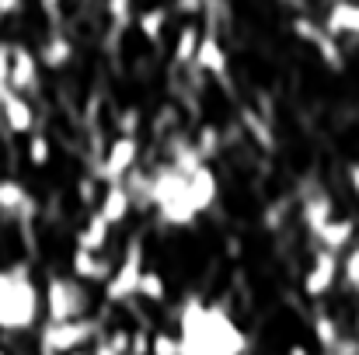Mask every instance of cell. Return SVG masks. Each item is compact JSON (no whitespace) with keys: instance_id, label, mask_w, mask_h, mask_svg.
Instances as JSON below:
<instances>
[{"instance_id":"836d02e7","label":"cell","mask_w":359,"mask_h":355,"mask_svg":"<svg viewBox=\"0 0 359 355\" xmlns=\"http://www.w3.org/2000/svg\"><path fill=\"white\" fill-rule=\"evenodd\" d=\"M206 4H210V0H175L171 11H175V14H185V18H199V14L206 11Z\"/></svg>"},{"instance_id":"ffe728a7","label":"cell","mask_w":359,"mask_h":355,"mask_svg":"<svg viewBox=\"0 0 359 355\" xmlns=\"http://www.w3.org/2000/svg\"><path fill=\"white\" fill-rule=\"evenodd\" d=\"M109 237H112V227L105 223V216L98 209H91L88 223L77 230V247H84V251H105L109 247Z\"/></svg>"},{"instance_id":"7a4b0ae2","label":"cell","mask_w":359,"mask_h":355,"mask_svg":"<svg viewBox=\"0 0 359 355\" xmlns=\"http://www.w3.org/2000/svg\"><path fill=\"white\" fill-rule=\"evenodd\" d=\"M248 338L224 303L185 296L178 310V355H244Z\"/></svg>"},{"instance_id":"e0dca14e","label":"cell","mask_w":359,"mask_h":355,"mask_svg":"<svg viewBox=\"0 0 359 355\" xmlns=\"http://www.w3.org/2000/svg\"><path fill=\"white\" fill-rule=\"evenodd\" d=\"M332 216H335V202H332L328 192H311V195L300 199V223H304V230L311 237L318 234Z\"/></svg>"},{"instance_id":"d6a6232c","label":"cell","mask_w":359,"mask_h":355,"mask_svg":"<svg viewBox=\"0 0 359 355\" xmlns=\"http://www.w3.org/2000/svg\"><path fill=\"white\" fill-rule=\"evenodd\" d=\"M150 355H178V335H171V331H154V335H150Z\"/></svg>"},{"instance_id":"603a6c76","label":"cell","mask_w":359,"mask_h":355,"mask_svg":"<svg viewBox=\"0 0 359 355\" xmlns=\"http://www.w3.org/2000/svg\"><path fill=\"white\" fill-rule=\"evenodd\" d=\"M136 300H143V303H164V300H168V282H164V275L154 272V268H143L140 286H136Z\"/></svg>"},{"instance_id":"7c38bea8","label":"cell","mask_w":359,"mask_h":355,"mask_svg":"<svg viewBox=\"0 0 359 355\" xmlns=\"http://www.w3.org/2000/svg\"><path fill=\"white\" fill-rule=\"evenodd\" d=\"M321 25L332 39H359V0H332Z\"/></svg>"},{"instance_id":"ba28073f","label":"cell","mask_w":359,"mask_h":355,"mask_svg":"<svg viewBox=\"0 0 359 355\" xmlns=\"http://www.w3.org/2000/svg\"><path fill=\"white\" fill-rule=\"evenodd\" d=\"M339 275H342V261H339V254L318 247L314 258H311V268H307L304 279H300V289H304V296L321 300V296H328V293L335 289Z\"/></svg>"},{"instance_id":"f6af8a7d","label":"cell","mask_w":359,"mask_h":355,"mask_svg":"<svg viewBox=\"0 0 359 355\" xmlns=\"http://www.w3.org/2000/svg\"><path fill=\"white\" fill-rule=\"evenodd\" d=\"M0 355H4V349H0Z\"/></svg>"},{"instance_id":"83f0119b","label":"cell","mask_w":359,"mask_h":355,"mask_svg":"<svg viewBox=\"0 0 359 355\" xmlns=\"http://www.w3.org/2000/svg\"><path fill=\"white\" fill-rule=\"evenodd\" d=\"M290 28H293V35H297L300 42H307V46H314V42H318V35L325 32V25H321V21H314L311 14H293Z\"/></svg>"},{"instance_id":"f546056e","label":"cell","mask_w":359,"mask_h":355,"mask_svg":"<svg viewBox=\"0 0 359 355\" xmlns=\"http://www.w3.org/2000/svg\"><path fill=\"white\" fill-rule=\"evenodd\" d=\"M77 199H81V206L95 209L98 199H102V181H98L95 174H84V178L77 181Z\"/></svg>"},{"instance_id":"4316f807","label":"cell","mask_w":359,"mask_h":355,"mask_svg":"<svg viewBox=\"0 0 359 355\" xmlns=\"http://www.w3.org/2000/svg\"><path fill=\"white\" fill-rule=\"evenodd\" d=\"M241 122H244V129L255 136V143H258L262 150H272V146H276V143H272V129L255 116V109H244V112H241Z\"/></svg>"},{"instance_id":"4fadbf2b","label":"cell","mask_w":359,"mask_h":355,"mask_svg":"<svg viewBox=\"0 0 359 355\" xmlns=\"http://www.w3.org/2000/svg\"><path fill=\"white\" fill-rule=\"evenodd\" d=\"M0 213L14 216L21 223H28L35 216V199L28 195V188L18 178H0Z\"/></svg>"},{"instance_id":"f35d334b","label":"cell","mask_w":359,"mask_h":355,"mask_svg":"<svg viewBox=\"0 0 359 355\" xmlns=\"http://www.w3.org/2000/svg\"><path fill=\"white\" fill-rule=\"evenodd\" d=\"M21 11H25V0H0V21L4 18H14Z\"/></svg>"},{"instance_id":"484cf974","label":"cell","mask_w":359,"mask_h":355,"mask_svg":"<svg viewBox=\"0 0 359 355\" xmlns=\"http://www.w3.org/2000/svg\"><path fill=\"white\" fill-rule=\"evenodd\" d=\"M53 160V143L46 132H28V164L32 167H46Z\"/></svg>"},{"instance_id":"b9f144b4","label":"cell","mask_w":359,"mask_h":355,"mask_svg":"<svg viewBox=\"0 0 359 355\" xmlns=\"http://www.w3.org/2000/svg\"><path fill=\"white\" fill-rule=\"evenodd\" d=\"M39 4H42V11H46L49 18H56V14H60V7H63V0H39Z\"/></svg>"},{"instance_id":"44dd1931","label":"cell","mask_w":359,"mask_h":355,"mask_svg":"<svg viewBox=\"0 0 359 355\" xmlns=\"http://www.w3.org/2000/svg\"><path fill=\"white\" fill-rule=\"evenodd\" d=\"M199 42H203V28H199L196 21H185V25L178 28V39H175V49H171L175 63H178V67H189V63H196Z\"/></svg>"},{"instance_id":"ee69618b","label":"cell","mask_w":359,"mask_h":355,"mask_svg":"<svg viewBox=\"0 0 359 355\" xmlns=\"http://www.w3.org/2000/svg\"><path fill=\"white\" fill-rule=\"evenodd\" d=\"M286 355H311V352H307L304 345H290V349H286Z\"/></svg>"},{"instance_id":"d6986e66","label":"cell","mask_w":359,"mask_h":355,"mask_svg":"<svg viewBox=\"0 0 359 355\" xmlns=\"http://www.w3.org/2000/svg\"><path fill=\"white\" fill-rule=\"evenodd\" d=\"M168 18H171V7H161V4H154V7H143V11L133 18V25H136V32H140V35H143L150 46H161V42H164Z\"/></svg>"},{"instance_id":"60d3db41","label":"cell","mask_w":359,"mask_h":355,"mask_svg":"<svg viewBox=\"0 0 359 355\" xmlns=\"http://www.w3.org/2000/svg\"><path fill=\"white\" fill-rule=\"evenodd\" d=\"M91 355H119V352H116V349H112V345L105 342V335H102V338L95 342V349H91Z\"/></svg>"},{"instance_id":"e575fe53","label":"cell","mask_w":359,"mask_h":355,"mask_svg":"<svg viewBox=\"0 0 359 355\" xmlns=\"http://www.w3.org/2000/svg\"><path fill=\"white\" fill-rule=\"evenodd\" d=\"M129 355H150V335L147 331H133L129 335Z\"/></svg>"},{"instance_id":"ac0fdd59","label":"cell","mask_w":359,"mask_h":355,"mask_svg":"<svg viewBox=\"0 0 359 355\" xmlns=\"http://www.w3.org/2000/svg\"><path fill=\"white\" fill-rule=\"evenodd\" d=\"M39 67H46V70H63L70 60H74V42H70V35L67 32H49L46 35V42L39 46Z\"/></svg>"},{"instance_id":"1f68e13d","label":"cell","mask_w":359,"mask_h":355,"mask_svg":"<svg viewBox=\"0 0 359 355\" xmlns=\"http://www.w3.org/2000/svg\"><path fill=\"white\" fill-rule=\"evenodd\" d=\"M133 4L136 0H105V14H109V21L116 28H126L133 21Z\"/></svg>"},{"instance_id":"52a82bcc","label":"cell","mask_w":359,"mask_h":355,"mask_svg":"<svg viewBox=\"0 0 359 355\" xmlns=\"http://www.w3.org/2000/svg\"><path fill=\"white\" fill-rule=\"evenodd\" d=\"M133 167H140V136H116L105 146V153H102V160L95 164L91 174L102 185H116V181H126V174Z\"/></svg>"},{"instance_id":"5b68a950","label":"cell","mask_w":359,"mask_h":355,"mask_svg":"<svg viewBox=\"0 0 359 355\" xmlns=\"http://www.w3.org/2000/svg\"><path fill=\"white\" fill-rule=\"evenodd\" d=\"M42 310H46V321L88 317V310H91L88 286L81 279H74V275H49L46 293H42Z\"/></svg>"},{"instance_id":"30bf717a","label":"cell","mask_w":359,"mask_h":355,"mask_svg":"<svg viewBox=\"0 0 359 355\" xmlns=\"http://www.w3.org/2000/svg\"><path fill=\"white\" fill-rule=\"evenodd\" d=\"M196 70H203L206 77H217V81H227L231 74V56L224 49V42L213 35V32H203V42H199V53H196Z\"/></svg>"},{"instance_id":"f1b7e54d","label":"cell","mask_w":359,"mask_h":355,"mask_svg":"<svg viewBox=\"0 0 359 355\" xmlns=\"http://www.w3.org/2000/svg\"><path fill=\"white\" fill-rule=\"evenodd\" d=\"M116 129H119V136H140V129H143V112H140V105H126L116 112Z\"/></svg>"},{"instance_id":"8fae6325","label":"cell","mask_w":359,"mask_h":355,"mask_svg":"<svg viewBox=\"0 0 359 355\" xmlns=\"http://www.w3.org/2000/svg\"><path fill=\"white\" fill-rule=\"evenodd\" d=\"M112 258L109 254H102V251H84V247H74V254H70V275L74 279H81L84 286L88 282H105L109 275H112Z\"/></svg>"},{"instance_id":"7bdbcfd3","label":"cell","mask_w":359,"mask_h":355,"mask_svg":"<svg viewBox=\"0 0 359 355\" xmlns=\"http://www.w3.org/2000/svg\"><path fill=\"white\" fill-rule=\"evenodd\" d=\"M227 254H231V258H238L241 254V240L238 237H227Z\"/></svg>"},{"instance_id":"ab89813d","label":"cell","mask_w":359,"mask_h":355,"mask_svg":"<svg viewBox=\"0 0 359 355\" xmlns=\"http://www.w3.org/2000/svg\"><path fill=\"white\" fill-rule=\"evenodd\" d=\"M346 181H349V188L359 195V160H349V164H346Z\"/></svg>"},{"instance_id":"8992f818","label":"cell","mask_w":359,"mask_h":355,"mask_svg":"<svg viewBox=\"0 0 359 355\" xmlns=\"http://www.w3.org/2000/svg\"><path fill=\"white\" fill-rule=\"evenodd\" d=\"M143 237H133L122 251V261L112 268V275L105 279V303L122 307V303H133L136 300V286H140V275H143Z\"/></svg>"},{"instance_id":"cb8c5ba5","label":"cell","mask_w":359,"mask_h":355,"mask_svg":"<svg viewBox=\"0 0 359 355\" xmlns=\"http://www.w3.org/2000/svg\"><path fill=\"white\" fill-rule=\"evenodd\" d=\"M318 56H321V63L332 70V74H342L346 70V56H342V46H339V39H332L328 32H321L318 35V42L311 46Z\"/></svg>"},{"instance_id":"277c9868","label":"cell","mask_w":359,"mask_h":355,"mask_svg":"<svg viewBox=\"0 0 359 355\" xmlns=\"http://www.w3.org/2000/svg\"><path fill=\"white\" fill-rule=\"evenodd\" d=\"M105 335L98 317H77V321H46L39 328V352L42 355H70L77 349L95 345Z\"/></svg>"},{"instance_id":"9a60e30c","label":"cell","mask_w":359,"mask_h":355,"mask_svg":"<svg viewBox=\"0 0 359 355\" xmlns=\"http://www.w3.org/2000/svg\"><path fill=\"white\" fill-rule=\"evenodd\" d=\"M0 116H4L7 132H14V136H28V132H35V109H32V102H28L25 95L7 91V98L0 102Z\"/></svg>"},{"instance_id":"2e32d148","label":"cell","mask_w":359,"mask_h":355,"mask_svg":"<svg viewBox=\"0 0 359 355\" xmlns=\"http://www.w3.org/2000/svg\"><path fill=\"white\" fill-rule=\"evenodd\" d=\"M318 247H325V251H349L353 244H356V220H349V216H332L318 234L311 237Z\"/></svg>"},{"instance_id":"7402d4cb","label":"cell","mask_w":359,"mask_h":355,"mask_svg":"<svg viewBox=\"0 0 359 355\" xmlns=\"http://www.w3.org/2000/svg\"><path fill=\"white\" fill-rule=\"evenodd\" d=\"M311 331H314V342H318V349H321V352L335 349V345H339V338H342V328H339V321H335L328 310H318V314H314Z\"/></svg>"},{"instance_id":"3957f363","label":"cell","mask_w":359,"mask_h":355,"mask_svg":"<svg viewBox=\"0 0 359 355\" xmlns=\"http://www.w3.org/2000/svg\"><path fill=\"white\" fill-rule=\"evenodd\" d=\"M42 317V289L32 279V268L25 261H14L0 268V331L25 335L35 331Z\"/></svg>"},{"instance_id":"9c48e42d","label":"cell","mask_w":359,"mask_h":355,"mask_svg":"<svg viewBox=\"0 0 359 355\" xmlns=\"http://www.w3.org/2000/svg\"><path fill=\"white\" fill-rule=\"evenodd\" d=\"M7 84L14 95H39V56L21 46V42H11V70H7Z\"/></svg>"},{"instance_id":"d4e9b609","label":"cell","mask_w":359,"mask_h":355,"mask_svg":"<svg viewBox=\"0 0 359 355\" xmlns=\"http://www.w3.org/2000/svg\"><path fill=\"white\" fill-rule=\"evenodd\" d=\"M192 143H196V150L203 153V160H206V164H213V160H217V153L224 150V132H220L217 125H210V122H206V125H199V132H196V139H192Z\"/></svg>"},{"instance_id":"6da1fadb","label":"cell","mask_w":359,"mask_h":355,"mask_svg":"<svg viewBox=\"0 0 359 355\" xmlns=\"http://www.w3.org/2000/svg\"><path fill=\"white\" fill-rule=\"evenodd\" d=\"M217 195H220V181L210 164L185 174L164 160L150 174V206L157 209V220L168 227H192L203 213L217 206Z\"/></svg>"},{"instance_id":"74e56055","label":"cell","mask_w":359,"mask_h":355,"mask_svg":"<svg viewBox=\"0 0 359 355\" xmlns=\"http://www.w3.org/2000/svg\"><path fill=\"white\" fill-rule=\"evenodd\" d=\"M286 206H290V202H279L276 209H272V206L265 209V227H269V230H279V227H283V213H286Z\"/></svg>"},{"instance_id":"4dcf8cb0","label":"cell","mask_w":359,"mask_h":355,"mask_svg":"<svg viewBox=\"0 0 359 355\" xmlns=\"http://www.w3.org/2000/svg\"><path fill=\"white\" fill-rule=\"evenodd\" d=\"M342 279H346V286L359 293V240L346 251V258H342Z\"/></svg>"},{"instance_id":"d590c367","label":"cell","mask_w":359,"mask_h":355,"mask_svg":"<svg viewBox=\"0 0 359 355\" xmlns=\"http://www.w3.org/2000/svg\"><path fill=\"white\" fill-rule=\"evenodd\" d=\"M325 355H359V338L342 335V338H339V345H335V349H328Z\"/></svg>"},{"instance_id":"8d00e7d4","label":"cell","mask_w":359,"mask_h":355,"mask_svg":"<svg viewBox=\"0 0 359 355\" xmlns=\"http://www.w3.org/2000/svg\"><path fill=\"white\" fill-rule=\"evenodd\" d=\"M175 122H178V112H175V109H164V116L154 118V132H157V136H168V129H171Z\"/></svg>"},{"instance_id":"5bb4252c","label":"cell","mask_w":359,"mask_h":355,"mask_svg":"<svg viewBox=\"0 0 359 355\" xmlns=\"http://www.w3.org/2000/svg\"><path fill=\"white\" fill-rule=\"evenodd\" d=\"M95 209L105 216L109 227H122V223L129 220V213H133V195H129V188H126L122 181L102 185V199H98Z\"/></svg>"}]
</instances>
